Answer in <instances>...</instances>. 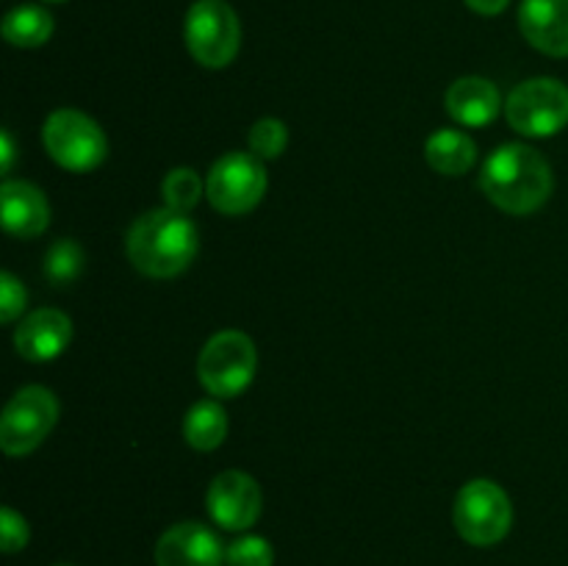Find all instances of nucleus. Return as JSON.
I'll return each instance as SVG.
<instances>
[{"label":"nucleus","mask_w":568,"mask_h":566,"mask_svg":"<svg viewBox=\"0 0 568 566\" xmlns=\"http://www.w3.org/2000/svg\"><path fill=\"white\" fill-rule=\"evenodd\" d=\"M227 436V414L220 403L214 400H200L189 408L186 420H183V438L189 447L200 449V453H211L220 447Z\"/></svg>","instance_id":"f3484780"},{"label":"nucleus","mask_w":568,"mask_h":566,"mask_svg":"<svg viewBox=\"0 0 568 566\" xmlns=\"http://www.w3.org/2000/svg\"><path fill=\"white\" fill-rule=\"evenodd\" d=\"M28 536H31L28 522L14 508L3 505V511H0V547H3V553H20L28 544Z\"/></svg>","instance_id":"5701e85b"},{"label":"nucleus","mask_w":568,"mask_h":566,"mask_svg":"<svg viewBox=\"0 0 568 566\" xmlns=\"http://www.w3.org/2000/svg\"><path fill=\"white\" fill-rule=\"evenodd\" d=\"M425 159L442 175H464L475 166L477 144L464 131L442 128L425 144Z\"/></svg>","instance_id":"dca6fc26"},{"label":"nucleus","mask_w":568,"mask_h":566,"mask_svg":"<svg viewBox=\"0 0 568 566\" xmlns=\"http://www.w3.org/2000/svg\"><path fill=\"white\" fill-rule=\"evenodd\" d=\"M200 247V236L189 214L172 209H153L139 216L125 239L131 264L142 275L170 281L189 270Z\"/></svg>","instance_id":"f257e3e1"},{"label":"nucleus","mask_w":568,"mask_h":566,"mask_svg":"<svg viewBox=\"0 0 568 566\" xmlns=\"http://www.w3.org/2000/svg\"><path fill=\"white\" fill-rule=\"evenodd\" d=\"M519 28L541 53L555 59L568 55V0H521Z\"/></svg>","instance_id":"ddd939ff"},{"label":"nucleus","mask_w":568,"mask_h":566,"mask_svg":"<svg viewBox=\"0 0 568 566\" xmlns=\"http://www.w3.org/2000/svg\"><path fill=\"white\" fill-rule=\"evenodd\" d=\"M83 266V253L72 239H61L44 255V275L55 283V286H64V283H72L78 275H81Z\"/></svg>","instance_id":"aec40b11"},{"label":"nucleus","mask_w":568,"mask_h":566,"mask_svg":"<svg viewBox=\"0 0 568 566\" xmlns=\"http://www.w3.org/2000/svg\"><path fill=\"white\" fill-rule=\"evenodd\" d=\"M44 3H64V0H44Z\"/></svg>","instance_id":"bb28decb"},{"label":"nucleus","mask_w":568,"mask_h":566,"mask_svg":"<svg viewBox=\"0 0 568 566\" xmlns=\"http://www.w3.org/2000/svg\"><path fill=\"white\" fill-rule=\"evenodd\" d=\"M0 153H3V175H9L11 166H14V142H11V133H0Z\"/></svg>","instance_id":"a878e982"},{"label":"nucleus","mask_w":568,"mask_h":566,"mask_svg":"<svg viewBox=\"0 0 568 566\" xmlns=\"http://www.w3.org/2000/svg\"><path fill=\"white\" fill-rule=\"evenodd\" d=\"M455 527L475 547H491L508 536L514 525L510 497L494 481H471L455 497Z\"/></svg>","instance_id":"0eeeda50"},{"label":"nucleus","mask_w":568,"mask_h":566,"mask_svg":"<svg viewBox=\"0 0 568 566\" xmlns=\"http://www.w3.org/2000/svg\"><path fill=\"white\" fill-rule=\"evenodd\" d=\"M183 33L192 59L209 70H222L231 64L242 44L239 17L225 0H194Z\"/></svg>","instance_id":"423d86ee"},{"label":"nucleus","mask_w":568,"mask_h":566,"mask_svg":"<svg viewBox=\"0 0 568 566\" xmlns=\"http://www.w3.org/2000/svg\"><path fill=\"white\" fill-rule=\"evenodd\" d=\"M209 514L222 530L242 533L258 522L264 508V494L253 475L242 469H227L209 486Z\"/></svg>","instance_id":"9d476101"},{"label":"nucleus","mask_w":568,"mask_h":566,"mask_svg":"<svg viewBox=\"0 0 568 566\" xmlns=\"http://www.w3.org/2000/svg\"><path fill=\"white\" fill-rule=\"evenodd\" d=\"M59 420V400L44 386H26L0 416V447L6 455H28L48 438Z\"/></svg>","instance_id":"6e6552de"},{"label":"nucleus","mask_w":568,"mask_h":566,"mask_svg":"<svg viewBox=\"0 0 568 566\" xmlns=\"http://www.w3.org/2000/svg\"><path fill=\"white\" fill-rule=\"evenodd\" d=\"M227 566H272L275 564V549L261 536H242L225 547Z\"/></svg>","instance_id":"4be33fe9"},{"label":"nucleus","mask_w":568,"mask_h":566,"mask_svg":"<svg viewBox=\"0 0 568 566\" xmlns=\"http://www.w3.org/2000/svg\"><path fill=\"white\" fill-rule=\"evenodd\" d=\"M42 142L50 159L70 172H92L109 153V142L98 122L75 109L53 111L44 120Z\"/></svg>","instance_id":"20e7f679"},{"label":"nucleus","mask_w":568,"mask_h":566,"mask_svg":"<svg viewBox=\"0 0 568 566\" xmlns=\"http://www.w3.org/2000/svg\"><path fill=\"white\" fill-rule=\"evenodd\" d=\"M505 117L521 137H555L568 125V87L558 78H530L508 94Z\"/></svg>","instance_id":"39448f33"},{"label":"nucleus","mask_w":568,"mask_h":566,"mask_svg":"<svg viewBox=\"0 0 568 566\" xmlns=\"http://www.w3.org/2000/svg\"><path fill=\"white\" fill-rule=\"evenodd\" d=\"M266 194V172L253 153H227L214 161L205 178V198L216 211L239 216L253 211Z\"/></svg>","instance_id":"1a4fd4ad"},{"label":"nucleus","mask_w":568,"mask_h":566,"mask_svg":"<svg viewBox=\"0 0 568 566\" xmlns=\"http://www.w3.org/2000/svg\"><path fill=\"white\" fill-rule=\"evenodd\" d=\"M286 142H288V128L283 125L281 120H275V117H264V120H258L253 128H250V137H247L250 153L261 161L277 159V155L286 150Z\"/></svg>","instance_id":"412c9836"},{"label":"nucleus","mask_w":568,"mask_h":566,"mask_svg":"<svg viewBox=\"0 0 568 566\" xmlns=\"http://www.w3.org/2000/svg\"><path fill=\"white\" fill-rule=\"evenodd\" d=\"M72 338V322L59 309H39L28 314L14 331V347L28 361H53Z\"/></svg>","instance_id":"f8f14e48"},{"label":"nucleus","mask_w":568,"mask_h":566,"mask_svg":"<svg viewBox=\"0 0 568 566\" xmlns=\"http://www.w3.org/2000/svg\"><path fill=\"white\" fill-rule=\"evenodd\" d=\"M3 225L11 236L33 239L50 225V205L44 194L28 181H6L0 186Z\"/></svg>","instance_id":"4468645a"},{"label":"nucleus","mask_w":568,"mask_h":566,"mask_svg":"<svg viewBox=\"0 0 568 566\" xmlns=\"http://www.w3.org/2000/svg\"><path fill=\"white\" fill-rule=\"evenodd\" d=\"M53 37V17L42 6H17L3 17V39L14 48H39Z\"/></svg>","instance_id":"a211bd4d"},{"label":"nucleus","mask_w":568,"mask_h":566,"mask_svg":"<svg viewBox=\"0 0 568 566\" xmlns=\"http://www.w3.org/2000/svg\"><path fill=\"white\" fill-rule=\"evenodd\" d=\"M480 189L497 209L525 216L547 203L555 178L538 150L527 144H503L483 164Z\"/></svg>","instance_id":"f03ea898"},{"label":"nucleus","mask_w":568,"mask_h":566,"mask_svg":"<svg viewBox=\"0 0 568 566\" xmlns=\"http://www.w3.org/2000/svg\"><path fill=\"white\" fill-rule=\"evenodd\" d=\"M258 353L247 333L222 331L205 342L197 358V377L214 397H239L253 383Z\"/></svg>","instance_id":"7ed1b4c3"},{"label":"nucleus","mask_w":568,"mask_h":566,"mask_svg":"<svg viewBox=\"0 0 568 566\" xmlns=\"http://www.w3.org/2000/svg\"><path fill=\"white\" fill-rule=\"evenodd\" d=\"M203 192V181H200V175L192 166H175V170H170L164 178V186H161L166 209L181 211V214H189L200 203Z\"/></svg>","instance_id":"6ab92c4d"},{"label":"nucleus","mask_w":568,"mask_h":566,"mask_svg":"<svg viewBox=\"0 0 568 566\" xmlns=\"http://www.w3.org/2000/svg\"><path fill=\"white\" fill-rule=\"evenodd\" d=\"M28 303V292L11 272L0 275V322H14Z\"/></svg>","instance_id":"b1692460"},{"label":"nucleus","mask_w":568,"mask_h":566,"mask_svg":"<svg viewBox=\"0 0 568 566\" xmlns=\"http://www.w3.org/2000/svg\"><path fill=\"white\" fill-rule=\"evenodd\" d=\"M464 3L469 6L471 11H477V14L494 17V14H503V11L508 9L510 0H464Z\"/></svg>","instance_id":"393cba45"},{"label":"nucleus","mask_w":568,"mask_h":566,"mask_svg":"<svg viewBox=\"0 0 568 566\" xmlns=\"http://www.w3.org/2000/svg\"><path fill=\"white\" fill-rule=\"evenodd\" d=\"M449 117H453L458 125L466 128H483L488 122L497 120L499 109H503V98H499V89L494 87L486 78H458L453 87L447 89V98H444Z\"/></svg>","instance_id":"2eb2a0df"},{"label":"nucleus","mask_w":568,"mask_h":566,"mask_svg":"<svg viewBox=\"0 0 568 566\" xmlns=\"http://www.w3.org/2000/svg\"><path fill=\"white\" fill-rule=\"evenodd\" d=\"M225 547L211 527L181 522L161 533L155 544V566H222Z\"/></svg>","instance_id":"9b49d317"}]
</instances>
